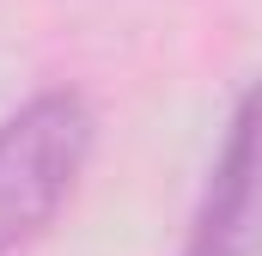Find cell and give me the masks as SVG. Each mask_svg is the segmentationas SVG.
Here are the masks:
<instances>
[{
    "instance_id": "6da1fadb",
    "label": "cell",
    "mask_w": 262,
    "mask_h": 256,
    "mask_svg": "<svg viewBox=\"0 0 262 256\" xmlns=\"http://www.w3.org/2000/svg\"><path fill=\"white\" fill-rule=\"evenodd\" d=\"M92 153V110L79 92H43L0 122V256L37 238L73 195Z\"/></svg>"
},
{
    "instance_id": "7a4b0ae2",
    "label": "cell",
    "mask_w": 262,
    "mask_h": 256,
    "mask_svg": "<svg viewBox=\"0 0 262 256\" xmlns=\"http://www.w3.org/2000/svg\"><path fill=\"white\" fill-rule=\"evenodd\" d=\"M256 250H262V79L232 110V128L195 201L183 256H256Z\"/></svg>"
}]
</instances>
